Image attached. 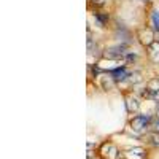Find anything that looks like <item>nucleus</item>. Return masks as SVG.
<instances>
[{
	"mask_svg": "<svg viewBox=\"0 0 159 159\" xmlns=\"http://www.w3.org/2000/svg\"><path fill=\"white\" fill-rule=\"evenodd\" d=\"M151 56L156 62H159V43L151 45Z\"/></svg>",
	"mask_w": 159,
	"mask_h": 159,
	"instance_id": "0eeeda50",
	"label": "nucleus"
},
{
	"mask_svg": "<svg viewBox=\"0 0 159 159\" xmlns=\"http://www.w3.org/2000/svg\"><path fill=\"white\" fill-rule=\"evenodd\" d=\"M148 123H150V118L148 116H135L134 119L130 121V127L137 130V132H142L148 127Z\"/></svg>",
	"mask_w": 159,
	"mask_h": 159,
	"instance_id": "7ed1b4c3",
	"label": "nucleus"
},
{
	"mask_svg": "<svg viewBox=\"0 0 159 159\" xmlns=\"http://www.w3.org/2000/svg\"><path fill=\"white\" fill-rule=\"evenodd\" d=\"M127 70L124 69V67H121V69H116V70H113V73H111V76H113V80H116V81H119V80H126L127 78Z\"/></svg>",
	"mask_w": 159,
	"mask_h": 159,
	"instance_id": "39448f33",
	"label": "nucleus"
},
{
	"mask_svg": "<svg viewBox=\"0 0 159 159\" xmlns=\"http://www.w3.org/2000/svg\"><path fill=\"white\" fill-rule=\"evenodd\" d=\"M92 156H94V145L88 143V159H91Z\"/></svg>",
	"mask_w": 159,
	"mask_h": 159,
	"instance_id": "1a4fd4ad",
	"label": "nucleus"
},
{
	"mask_svg": "<svg viewBox=\"0 0 159 159\" xmlns=\"http://www.w3.org/2000/svg\"><path fill=\"white\" fill-rule=\"evenodd\" d=\"M99 154L102 156V159H119L121 153L115 147L111 142H105L102 143V147L99 148Z\"/></svg>",
	"mask_w": 159,
	"mask_h": 159,
	"instance_id": "f257e3e1",
	"label": "nucleus"
},
{
	"mask_svg": "<svg viewBox=\"0 0 159 159\" xmlns=\"http://www.w3.org/2000/svg\"><path fill=\"white\" fill-rule=\"evenodd\" d=\"M123 157L124 159H145L147 157V151H145V148H140V147L129 148L123 153Z\"/></svg>",
	"mask_w": 159,
	"mask_h": 159,
	"instance_id": "f03ea898",
	"label": "nucleus"
},
{
	"mask_svg": "<svg viewBox=\"0 0 159 159\" xmlns=\"http://www.w3.org/2000/svg\"><path fill=\"white\" fill-rule=\"evenodd\" d=\"M145 94H148L150 97H154V99L159 97V80H151L148 83V89Z\"/></svg>",
	"mask_w": 159,
	"mask_h": 159,
	"instance_id": "20e7f679",
	"label": "nucleus"
},
{
	"mask_svg": "<svg viewBox=\"0 0 159 159\" xmlns=\"http://www.w3.org/2000/svg\"><path fill=\"white\" fill-rule=\"evenodd\" d=\"M153 27H154V30H159V11H154L153 13Z\"/></svg>",
	"mask_w": 159,
	"mask_h": 159,
	"instance_id": "6e6552de",
	"label": "nucleus"
},
{
	"mask_svg": "<svg viewBox=\"0 0 159 159\" xmlns=\"http://www.w3.org/2000/svg\"><path fill=\"white\" fill-rule=\"evenodd\" d=\"M150 140V145H153V147H159V132H153V134H150L148 137Z\"/></svg>",
	"mask_w": 159,
	"mask_h": 159,
	"instance_id": "423d86ee",
	"label": "nucleus"
},
{
	"mask_svg": "<svg viewBox=\"0 0 159 159\" xmlns=\"http://www.w3.org/2000/svg\"><path fill=\"white\" fill-rule=\"evenodd\" d=\"M157 119H159V105H157Z\"/></svg>",
	"mask_w": 159,
	"mask_h": 159,
	"instance_id": "9d476101",
	"label": "nucleus"
}]
</instances>
